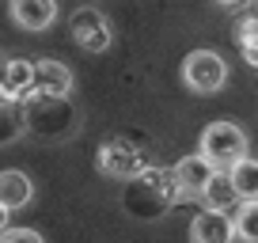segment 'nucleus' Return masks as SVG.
I'll list each match as a JSON object with an SVG mask.
<instances>
[{
	"label": "nucleus",
	"mask_w": 258,
	"mask_h": 243,
	"mask_svg": "<svg viewBox=\"0 0 258 243\" xmlns=\"http://www.w3.org/2000/svg\"><path fill=\"white\" fill-rule=\"evenodd\" d=\"M250 152V141L243 133L239 122L232 118H217L202 130V141H198V156L209 160L217 171H232L235 163H243Z\"/></svg>",
	"instance_id": "obj_1"
},
{
	"label": "nucleus",
	"mask_w": 258,
	"mask_h": 243,
	"mask_svg": "<svg viewBox=\"0 0 258 243\" xmlns=\"http://www.w3.org/2000/svg\"><path fill=\"white\" fill-rule=\"evenodd\" d=\"M95 167L99 175L114 178V183H133L137 175L148 171V160H145V148L133 145L125 137H114V141H103L95 152Z\"/></svg>",
	"instance_id": "obj_2"
},
{
	"label": "nucleus",
	"mask_w": 258,
	"mask_h": 243,
	"mask_svg": "<svg viewBox=\"0 0 258 243\" xmlns=\"http://www.w3.org/2000/svg\"><path fill=\"white\" fill-rule=\"evenodd\" d=\"M182 84L194 95H217L228 84V61L217 49H190L182 57Z\"/></svg>",
	"instance_id": "obj_3"
},
{
	"label": "nucleus",
	"mask_w": 258,
	"mask_h": 243,
	"mask_svg": "<svg viewBox=\"0 0 258 243\" xmlns=\"http://www.w3.org/2000/svg\"><path fill=\"white\" fill-rule=\"evenodd\" d=\"M69 31H73V42L84 53H106L114 46V27L99 8H76L69 19Z\"/></svg>",
	"instance_id": "obj_4"
},
{
	"label": "nucleus",
	"mask_w": 258,
	"mask_h": 243,
	"mask_svg": "<svg viewBox=\"0 0 258 243\" xmlns=\"http://www.w3.org/2000/svg\"><path fill=\"white\" fill-rule=\"evenodd\" d=\"M217 175V167H213L209 160H202V156H182V160L175 163V187H178V202H198L202 198V190L209 187V178Z\"/></svg>",
	"instance_id": "obj_5"
},
{
	"label": "nucleus",
	"mask_w": 258,
	"mask_h": 243,
	"mask_svg": "<svg viewBox=\"0 0 258 243\" xmlns=\"http://www.w3.org/2000/svg\"><path fill=\"white\" fill-rule=\"evenodd\" d=\"M73 91V69L53 57H38L34 61V95L42 99H69Z\"/></svg>",
	"instance_id": "obj_6"
},
{
	"label": "nucleus",
	"mask_w": 258,
	"mask_h": 243,
	"mask_svg": "<svg viewBox=\"0 0 258 243\" xmlns=\"http://www.w3.org/2000/svg\"><path fill=\"white\" fill-rule=\"evenodd\" d=\"M0 95L16 106H27L34 99V61H4V73H0Z\"/></svg>",
	"instance_id": "obj_7"
},
{
	"label": "nucleus",
	"mask_w": 258,
	"mask_h": 243,
	"mask_svg": "<svg viewBox=\"0 0 258 243\" xmlns=\"http://www.w3.org/2000/svg\"><path fill=\"white\" fill-rule=\"evenodd\" d=\"M12 23L19 27V31H49V27L57 23V4L53 0H12V8H8Z\"/></svg>",
	"instance_id": "obj_8"
},
{
	"label": "nucleus",
	"mask_w": 258,
	"mask_h": 243,
	"mask_svg": "<svg viewBox=\"0 0 258 243\" xmlns=\"http://www.w3.org/2000/svg\"><path fill=\"white\" fill-rule=\"evenodd\" d=\"M190 243H235L232 213H209L202 209L190 220Z\"/></svg>",
	"instance_id": "obj_9"
},
{
	"label": "nucleus",
	"mask_w": 258,
	"mask_h": 243,
	"mask_svg": "<svg viewBox=\"0 0 258 243\" xmlns=\"http://www.w3.org/2000/svg\"><path fill=\"white\" fill-rule=\"evenodd\" d=\"M31 202H34L31 175H27V171H16V167L0 171V205L12 213V209H23V205H31Z\"/></svg>",
	"instance_id": "obj_10"
},
{
	"label": "nucleus",
	"mask_w": 258,
	"mask_h": 243,
	"mask_svg": "<svg viewBox=\"0 0 258 243\" xmlns=\"http://www.w3.org/2000/svg\"><path fill=\"white\" fill-rule=\"evenodd\" d=\"M198 202H202V209H209V213H232L235 205H239V194H235L228 171H217V175L209 178V187L202 190Z\"/></svg>",
	"instance_id": "obj_11"
},
{
	"label": "nucleus",
	"mask_w": 258,
	"mask_h": 243,
	"mask_svg": "<svg viewBox=\"0 0 258 243\" xmlns=\"http://www.w3.org/2000/svg\"><path fill=\"white\" fill-rule=\"evenodd\" d=\"M228 178H232L239 202H258V160L247 156L243 163H235V167L228 171Z\"/></svg>",
	"instance_id": "obj_12"
},
{
	"label": "nucleus",
	"mask_w": 258,
	"mask_h": 243,
	"mask_svg": "<svg viewBox=\"0 0 258 243\" xmlns=\"http://www.w3.org/2000/svg\"><path fill=\"white\" fill-rule=\"evenodd\" d=\"M232 224L239 243H258V202H239L232 213Z\"/></svg>",
	"instance_id": "obj_13"
},
{
	"label": "nucleus",
	"mask_w": 258,
	"mask_h": 243,
	"mask_svg": "<svg viewBox=\"0 0 258 243\" xmlns=\"http://www.w3.org/2000/svg\"><path fill=\"white\" fill-rule=\"evenodd\" d=\"M23 106L8 103V99L0 95V145H8V141H16L19 133H23Z\"/></svg>",
	"instance_id": "obj_14"
},
{
	"label": "nucleus",
	"mask_w": 258,
	"mask_h": 243,
	"mask_svg": "<svg viewBox=\"0 0 258 243\" xmlns=\"http://www.w3.org/2000/svg\"><path fill=\"white\" fill-rule=\"evenodd\" d=\"M0 243H46L34 228H8V232H0Z\"/></svg>",
	"instance_id": "obj_15"
},
{
	"label": "nucleus",
	"mask_w": 258,
	"mask_h": 243,
	"mask_svg": "<svg viewBox=\"0 0 258 243\" xmlns=\"http://www.w3.org/2000/svg\"><path fill=\"white\" fill-rule=\"evenodd\" d=\"M239 46H243V57H247L250 65H254V69H258V34H254V38H243V42H239Z\"/></svg>",
	"instance_id": "obj_16"
},
{
	"label": "nucleus",
	"mask_w": 258,
	"mask_h": 243,
	"mask_svg": "<svg viewBox=\"0 0 258 243\" xmlns=\"http://www.w3.org/2000/svg\"><path fill=\"white\" fill-rule=\"evenodd\" d=\"M8 217H12V213L4 209V205H0V232H8Z\"/></svg>",
	"instance_id": "obj_17"
},
{
	"label": "nucleus",
	"mask_w": 258,
	"mask_h": 243,
	"mask_svg": "<svg viewBox=\"0 0 258 243\" xmlns=\"http://www.w3.org/2000/svg\"><path fill=\"white\" fill-rule=\"evenodd\" d=\"M0 73H4V61H0Z\"/></svg>",
	"instance_id": "obj_18"
}]
</instances>
